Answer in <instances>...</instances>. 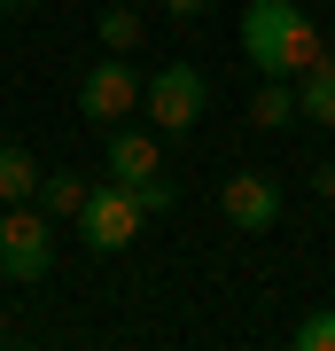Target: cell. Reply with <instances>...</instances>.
<instances>
[{"label": "cell", "mask_w": 335, "mask_h": 351, "mask_svg": "<svg viewBox=\"0 0 335 351\" xmlns=\"http://www.w3.org/2000/svg\"><path fill=\"white\" fill-rule=\"evenodd\" d=\"M86 195H94V188H86L78 172H47V180H39V211H47L55 226H62V219L78 226V211H86Z\"/></svg>", "instance_id": "obj_11"}, {"label": "cell", "mask_w": 335, "mask_h": 351, "mask_svg": "<svg viewBox=\"0 0 335 351\" xmlns=\"http://www.w3.org/2000/svg\"><path fill=\"white\" fill-rule=\"evenodd\" d=\"M156 8H172V16H203L211 0H156Z\"/></svg>", "instance_id": "obj_16"}, {"label": "cell", "mask_w": 335, "mask_h": 351, "mask_svg": "<svg viewBox=\"0 0 335 351\" xmlns=\"http://www.w3.org/2000/svg\"><path fill=\"white\" fill-rule=\"evenodd\" d=\"M140 94H149V78L133 71V55H101V63L78 78V117H86V125H125V117L140 110Z\"/></svg>", "instance_id": "obj_5"}, {"label": "cell", "mask_w": 335, "mask_h": 351, "mask_svg": "<svg viewBox=\"0 0 335 351\" xmlns=\"http://www.w3.org/2000/svg\"><path fill=\"white\" fill-rule=\"evenodd\" d=\"M94 32H101V47H110V55H133V47H140V8L110 0V8L94 16Z\"/></svg>", "instance_id": "obj_12"}, {"label": "cell", "mask_w": 335, "mask_h": 351, "mask_svg": "<svg viewBox=\"0 0 335 351\" xmlns=\"http://www.w3.org/2000/svg\"><path fill=\"white\" fill-rule=\"evenodd\" d=\"M39 164H32V149L24 141H0V203H39Z\"/></svg>", "instance_id": "obj_10"}, {"label": "cell", "mask_w": 335, "mask_h": 351, "mask_svg": "<svg viewBox=\"0 0 335 351\" xmlns=\"http://www.w3.org/2000/svg\"><path fill=\"white\" fill-rule=\"evenodd\" d=\"M320 47H327V39L312 32L304 0H249V16H242V55H249L258 78H304L312 63H320Z\"/></svg>", "instance_id": "obj_1"}, {"label": "cell", "mask_w": 335, "mask_h": 351, "mask_svg": "<svg viewBox=\"0 0 335 351\" xmlns=\"http://www.w3.org/2000/svg\"><path fill=\"white\" fill-rule=\"evenodd\" d=\"M312 8H320V0H312Z\"/></svg>", "instance_id": "obj_19"}, {"label": "cell", "mask_w": 335, "mask_h": 351, "mask_svg": "<svg viewBox=\"0 0 335 351\" xmlns=\"http://www.w3.org/2000/svg\"><path fill=\"white\" fill-rule=\"evenodd\" d=\"M297 110L312 117V125H327V133H335V47H320V63L297 78Z\"/></svg>", "instance_id": "obj_9"}, {"label": "cell", "mask_w": 335, "mask_h": 351, "mask_svg": "<svg viewBox=\"0 0 335 351\" xmlns=\"http://www.w3.org/2000/svg\"><path fill=\"white\" fill-rule=\"evenodd\" d=\"M0 336H8V320H0Z\"/></svg>", "instance_id": "obj_18"}, {"label": "cell", "mask_w": 335, "mask_h": 351, "mask_svg": "<svg viewBox=\"0 0 335 351\" xmlns=\"http://www.w3.org/2000/svg\"><path fill=\"white\" fill-rule=\"evenodd\" d=\"M297 351H335V304H312L297 320Z\"/></svg>", "instance_id": "obj_13"}, {"label": "cell", "mask_w": 335, "mask_h": 351, "mask_svg": "<svg viewBox=\"0 0 335 351\" xmlns=\"http://www.w3.org/2000/svg\"><path fill=\"white\" fill-rule=\"evenodd\" d=\"M149 226V203H140V188H125V180H110V188L86 195V211H78V242H86L94 258H117L125 242Z\"/></svg>", "instance_id": "obj_4"}, {"label": "cell", "mask_w": 335, "mask_h": 351, "mask_svg": "<svg viewBox=\"0 0 335 351\" xmlns=\"http://www.w3.org/2000/svg\"><path fill=\"white\" fill-rule=\"evenodd\" d=\"M140 203H149V219H164V211H172V203H179V188H172V180H140Z\"/></svg>", "instance_id": "obj_14"}, {"label": "cell", "mask_w": 335, "mask_h": 351, "mask_svg": "<svg viewBox=\"0 0 335 351\" xmlns=\"http://www.w3.org/2000/svg\"><path fill=\"white\" fill-rule=\"evenodd\" d=\"M55 265V219L39 203H0V281H47Z\"/></svg>", "instance_id": "obj_3"}, {"label": "cell", "mask_w": 335, "mask_h": 351, "mask_svg": "<svg viewBox=\"0 0 335 351\" xmlns=\"http://www.w3.org/2000/svg\"><path fill=\"white\" fill-rule=\"evenodd\" d=\"M203 110H211V78L195 63H156L149 71V94H140V117L164 133V141H187L203 125Z\"/></svg>", "instance_id": "obj_2"}, {"label": "cell", "mask_w": 335, "mask_h": 351, "mask_svg": "<svg viewBox=\"0 0 335 351\" xmlns=\"http://www.w3.org/2000/svg\"><path fill=\"white\" fill-rule=\"evenodd\" d=\"M312 188H320V195L335 203V156H327V164H312Z\"/></svg>", "instance_id": "obj_15"}, {"label": "cell", "mask_w": 335, "mask_h": 351, "mask_svg": "<svg viewBox=\"0 0 335 351\" xmlns=\"http://www.w3.org/2000/svg\"><path fill=\"white\" fill-rule=\"evenodd\" d=\"M156 125H110V149H101V164H110V180H125V188H140V180H156L164 172V149H156Z\"/></svg>", "instance_id": "obj_7"}, {"label": "cell", "mask_w": 335, "mask_h": 351, "mask_svg": "<svg viewBox=\"0 0 335 351\" xmlns=\"http://www.w3.org/2000/svg\"><path fill=\"white\" fill-rule=\"evenodd\" d=\"M0 8H8V16H16V8H32V0H0Z\"/></svg>", "instance_id": "obj_17"}, {"label": "cell", "mask_w": 335, "mask_h": 351, "mask_svg": "<svg viewBox=\"0 0 335 351\" xmlns=\"http://www.w3.org/2000/svg\"><path fill=\"white\" fill-rule=\"evenodd\" d=\"M297 78H258V94H249V125L258 133H288L297 125Z\"/></svg>", "instance_id": "obj_8"}, {"label": "cell", "mask_w": 335, "mask_h": 351, "mask_svg": "<svg viewBox=\"0 0 335 351\" xmlns=\"http://www.w3.org/2000/svg\"><path fill=\"white\" fill-rule=\"evenodd\" d=\"M219 211L234 234H273V219H281V188L265 172H226V188H219Z\"/></svg>", "instance_id": "obj_6"}]
</instances>
